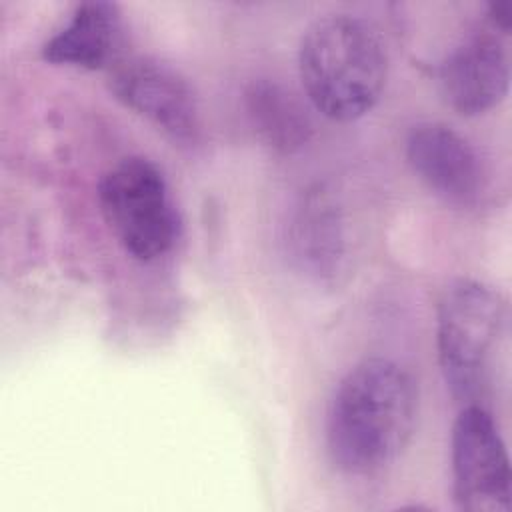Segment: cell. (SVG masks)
<instances>
[{
  "instance_id": "8992f818",
  "label": "cell",
  "mask_w": 512,
  "mask_h": 512,
  "mask_svg": "<svg viewBox=\"0 0 512 512\" xmlns=\"http://www.w3.org/2000/svg\"><path fill=\"white\" fill-rule=\"evenodd\" d=\"M108 84L116 100L172 140L190 142L196 138L200 118L194 90L170 64L150 56H134L114 64Z\"/></svg>"
},
{
  "instance_id": "7c38bea8",
  "label": "cell",
  "mask_w": 512,
  "mask_h": 512,
  "mask_svg": "<svg viewBox=\"0 0 512 512\" xmlns=\"http://www.w3.org/2000/svg\"><path fill=\"white\" fill-rule=\"evenodd\" d=\"M488 20H490L494 32L500 30L506 34L510 30V20H512L510 4L508 2H492L488 6Z\"/></svg>"
},
{
  "instance_id": "ba28073f",
  "label": "cell",
  "mask_w": 512,
  "mask_h": 512,
  "mask_svg": "<svg viewBox=\"0 0 512 512\" xmlns=\"http://www.w3.org/2000/svg\"><path fill=\"white\" fill-rule=\"evenodd\" d=\"M438 86L446 104L462 116H478L508 94L510 60L496 34H474L438 66Z\"/></svg>"
},
{
  "instance_id": "3957f363",
  "label": "cell",
  "mask_w": 512,
  "mask_h": 512,
  "mask_svg": "<svg viewBox=\"0 0 512 512\" xmlns=\"http://www.w3.org/2000/svg\"><path fill=\"white\" fill-rule=\"evenodd\" d=\"M506 326L508 304L498 290L470 278L446 286L436 314V348L454 398L464 402L480 394Z\"/></svg>"
},
{
  "instance_id": "6da1fadb",
  "label": "cell",
  "mask_w": 512,
  "mask_h": 512,
  "mask_svg": "<svg viewBox=\"0 0 512 512\" xmlns=\"http://www.w3.org/2000/svg\"><path fill=\"white\" fill-rule=\"evenodd\" d=\"M418 386L390 358H366L338 384L326 418V446L338 470L366 476L390 466L412 438Z\"/></svg>"
},
{
  "instance_id": "277c9868",
  "label": "cell",
  "mask_w": 512,
  "mask_h": 512,
  "mask_svg": "<svg viewBox=\"0 0 512 512\" xmlns=\"http://www.w3.org/2000/svg\"><path fill=\"white\" fill-rule=\"evenodd\" d=\"M100 212L120 246L140 262L172 250L180 216L162 170L142 156L114 164L98 184Z\"/></svg>"
},
{
  "instance_id": "9c48e42d",
  "label": "cell",
  "mask_w": 512,
  "mask_h": 512,
  "mask_svg": "<svg viewBox=\"0 0 512 512\" xmlns=\"http://www.w3.org/2000/svg\"><path fill=\"white\" fill-rule=\"evenodd\" d=\"M288 246L308 276L330 280L340 272L346 252L344 220L330 190L314 186L302 194L288 224Z\"/></svg>"
},
{
  "instance_id": "7a4b0ae2",
  "label": "cell",
  "mask_w": 512,
  "mask_h": 512,
  "mask_svg": "<svg viewBox=\"0 0 512 512\" xmlns=\"http://www.w3.org/2000/svg\"><path fill=\"white\" fill-rule=\"evenodd\" d=\"M298 72L308 100L336 122L374 108L388 76L378 32L350 14H330L308 26L298 48Z\"/></svg>"
},
{
  "instance_id": "52a82bcc",
  "label": "cell",
  "mask_w": 512,
  "mask_h": 512,
  "mask_svg": "<svg viewBox=\"0 0 512 512\" xmlns=\"http://www.w3.org/2000/svg\"><path fill=\"white\" fill-rule=\"evenodd\" d=\"M406 158L418 178L452 204H470L484 188L478 152L462 134L442 122L412 126L406 138Z\"/></svg>"
},
{
  "instance_id": "30bf717a",
  "label": "cell",
  "mask_w": 512,
  "mask_h": 512,
  "mask_svg": "<svg viewBox=\"0 0 512 512\" xmlns=\"http://www.w3.org/2000/svg\"><path fill=\"white\" fill-rule=\"evenodd\" d=\"M120 10L116 4L94 0L74 8L66 24L42 46L50 64L98 70L112 62L120 40Z\"/></svg>"
},
{
  "instance_id": "5b68a950",
  "label": "cell",
  "mask_w": 512,
  "mask_h": 512,
  "mask_svg": "<svg viewBox=\"0 0 512 512\" xmlns=\"http://www.w3.org/2000/svg\"><path fill=\"white\" fill-rule=\"evenodd\" d=\"M452 492L468 512H508L512 476L504 440L480 404H466L452 426Z\"/></svg>"
},
{
  "instance_id": "8fae6325",
  "label": "cell",
  "mask_w": 512,
  "mask_h": 512,
  "mask_svg": "<svg viewBox=\"0 0 512 512\" xmlns=\"http://www.w3.org/2000/svg\"><path fill=\"white\" fill-rule=\"evenodd\" d=\"M254 132L276 152L290 154L302 148L310 134V116L302 104L276 82H252L244 94Z\"/></svg>"
}]
</instances>
